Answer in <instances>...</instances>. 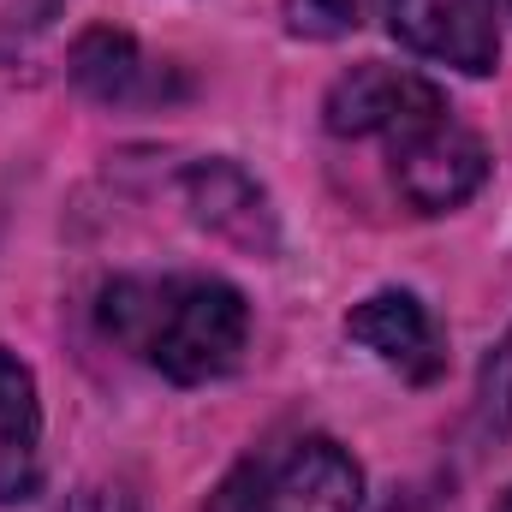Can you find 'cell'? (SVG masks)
<instances>
[{
    "instance_id": "1",
    "label": "cell",
    "mask_w": 512,
    "mask_h": 512,
    "mask_svg": "<svg viewBox=\"0 0 512 512\" xmlns=\"http://www.w3.org/2000/svg\"><path fill=\"white\" fill-rule=\"evenodd\" d=\"M96 322L114 346L179 387L233 376L251 346V304L221 274H120L102 286Z\"/></svg>"
},
{
    "instance_id": "2",
    "label": "cell",
    "mask_w": 512,
    "mask_h": 512,
    "mask_svg": "<svg viewBox=\"0 0 512 512\" xmlns=\"http://www.w3.org/2000/svg\"><path fill=\"white\" fill-rule=\"evenodd\" d=\"M387 161H393L399 197L417 215H453L489 185V149H483V137L471 126L453 120V108L423 120V126H411L405 137H393Z\"/></svg>"
},
{
    "instance_id": "3",
    "label": "cell",
    "mask_w": 512,
    "mask_h": 512,
    "mask_svg": "<svg viewBox=\"0 0 512 512\" xmlns=\"http://www.w3.org/2000/svg\"><path fill=\"white\" fill-rule=\"evenodd\" d=\"M447 114V90L429 84L411 66H387V60H364L352 72H340L322 96V126L334 137H405L411 126Z\"/></svg>"
},
{
    "instance_id": "4",
    "label": "cell",
    "mask_w": 512,
    "mask_h": 512,
    "mask_svg": "<svg viewBox=\"0 0 512 512\" xmlns=\"http://www.w3.org/2000/svg\"><path fill=\"white\" fill-rule=\"evenodd\" d=\"M72 84L102 102V108H155V102H179L191 84L173 60H155L131 30L120 24H90L72 54H66Z\"/></svg>"
},
{
    "instance_id": "5",
    "label": "cell",
    "mask_w": 512,
    "mask_h": 512,
    "mask_svg": "<svg viewBox=\"0 0 512 512\" xmlns=\"http://www.w3.org/2000/svg\"><path fill=\"white\" fill-rule=\"evenodd\" d=\"M387 30L435 66L489 78L501 66V12L495 0H387Z\"/></svg>"
},
{
    "instance_id": "6",
    "label": "cell",
    "mask_w": 512,
    "mask_h": 512,
    "mask_svg": "<svg viewBox=\"0 0 512 512\" xmlns=\"http://www.w3.org/2000/svg\"><path fill=\"white\" fill-rule=\"evenodd\" d=\"M179 191H185V209L197 227H209L215 239L239 245L251 256H274L280 251V215H274V197L268 185L256 179L251 167H239L233 155H203L179 173Z\"/></svg>"
},
{
    "instance_id": "7",
    "label": "cell",
    "mask_w": 512,
    "mask_h": 512,
    "mask_svg": "<svg viewBox=\"0 0 512 512\" xmlns=\"http://www.w3.org/2000/svg\"><path fill=\"white\" fill-rule=\"evenodd\" d=\"M346 340H358L376 364L399 370L405 382H435L441 364H447V340H441V322L429 316V304L405 286H382L370 298H358L346 310Z\"/></svg>"
},
{
    "instance_id": "8",
    "label": "cell",
    "mask_w": 512,
    "mask_h": 512,
    "mask_svg": "<svg viewBox=\"0 0 512 512\" xmlns=\"http://www.w3.org/2000/svg\"><path fill=\"white\" fill-rule=\"evenodd\" d=\"M256 512H364V465L340 441L304 435L262 477Z\"/></svg>"
},
{
    "instance_id": "9",
    "label": "cell",
    "mask_w": 512,
    "mask_h": 512,
    "mask_svg": "<svg viewBox=\"0 0 512 512\" xmlns=\"http://www.w3.org/2000/svg\"><path fill=\"white\" fill-rule=\"evenodd\" d=\"M42 489V393L36 370L0 346V507L36 501Z\"/></svg>"
},
{
    "instance_id": "10",
    "label": "cell",
    "mask_w": 512,
    "mask_h": 512,
    "mask_svg": "<svg viewBox=\"0 0 512 512\" xmlns=\"http://www.w3.org/2000/svg\"><path fill=\"white\" fill-rule=\"evenodd\" d=\"M477 429L489 441L512 435V328L489 346V358L477 370Z\"/></svg>"
},
{
    "instance_id": "11",
    "label": "cell",
    "mask_w": 512,
    "mask_h": 512,
    "mask_svg": "<svg viewBox=\"0 0 512 512\" xmlns=\"http://www.w3.org/2000/svg\"><path fill=\"white\" fill-rule=\"evenodd\" d=\"M358 12H364V0H286V6H280L286 30L304 36V42L352 36V30H358Z\"/></svg>"
},
{
    "instance_id": "12",
    "label": "cell",
    "mask_w": 512,
    "mask_h": 512,
    "mask_svg": "<svg viewBox=\"0 0 512 512\" xmlns=\"http://www.w3.org/2000/svg\"><path fill=\"white\" fill-rule=\"evenodd\" d=\"M66 512H137V501L126 489H114V483H90V489H78L66 501Z\"/></svg>"
},
{
    "instance_id": "13",
    "label": "cell",
    "mask_w": 512,
    "mask_h": 512,
    "mask_svg": "<svg viewBox=\"0 0 512 512\" xmlns=\"http://www.w3.org/2000/svg\"><path fill=\"white\" fill-rule=\"evenodd\" d=\"M495 512H512V489H507V495H501V507H495Z\"/></svg>"
}]
</instances>
